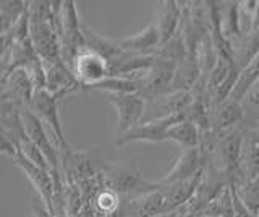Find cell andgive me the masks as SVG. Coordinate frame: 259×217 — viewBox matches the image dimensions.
Masks as SVG:
<instances>
[{"label":"cell","mask_w":259,"mask_h":217,"mask_svg":"<svg viewBox=\"0 0 259 217\" xmlns=\"http://www.w3.org/2000/svg\"><path fill=\"white\" fill-rule=\"evenodd\" d=\"M101 179L105 188H110L125 199L136 198L156 188V183L144 180L140 170L136 168H120L112 165H104L99 168Z\"/></svg>","instance_id":"1"},{"label":"cell","mask_w":259,"mask_h":217,"mask_svg":"<svg viewBox=\"0 0 259 217\" xmlns=\"http://www.w3.org/2000/svg\"><path fill=\"white\" fill-rule=\"evenodd\" d=\"M59 34L62 41V60L70 67L76 55L88 49L83 26L79 25V17L76 12V4L65 0L62 5V15L59 23Z\"/></svg>","instance_id":"2"},{"label":"cell","mask_w":259,"mask_h":217,"mask_svg":"<svg viewBox=\"0 0 259 217\" xmlns=\"http://www.w3.org/2000/svg\"><path fill=\"white\" fill-rule=\"evenodd\" d=\"M60 102H62V99L59 96L49 93L47 90H40V91H36L29 109L34 112V114L44 122V125L49 128V132H51L52 136L55 138L57 146H59V151L62 154V152L68 151L70 146H68L67 140H65L63 125L60 120V112H59Z\"/></svg>","instance_id":"3"},{"label":"cell","mask_w":259,"mask_h":217,"mask_svg":"<svg viewBox=\"0 0 259 217\" xmlns=\"http://www.w3.org/2000/svg\"><path fill=\"white\" fill-rule=\"evenodd\" d=\"M29 37L34 51L44 65H52L62 60V41L55 21L31 20Z\"/></svg>","instance_id":"4"},{"label":"cell","mask_w":259,"mask_h":217,"mask_svg":"<svg viewBox=\"0 0 259 217\" xmlns=\"http://www.w3.org/2000/svg\"><path fill=\"white\" fill-rule=\"evenodd\" d=\"M177 68H178V62L156 55L151 70L141 81L140 94L144 99L146 98H149V99L165 98V96H168L170 88H172L175 75H177Z\"/></svg>","instance_id":"5"},{"label":"cell","mask_w":259,"mask_h":217,"mask_svg":"<svg viewBox=\"0 0 259 217\" xmlns=\"http://www.w3.org/2000/svg\"><path fill=\"white\" fill-rule=\"evenodd\" d=\"M185 122L180 114H164L160 117L146 120L138 126L132 128L125 135L117 138V146H125L128 143H162L165 141V133L172 125Z\"/></svg>","instance_id":"6"},{"label":"cell","mask_w":259,"mask_h":217,"mask_svg":"<svg viewBox=\"0 0 259 217\" xmlns=\"http://www.w3.org/2000/svg\"><path fill=\"white\" fill-rule=\"evenodd\" d=\"M21 120L24 132H26L28 138L36 144V146L42 151V154L51 164L52 170H62V159H60V151L59 146H54L51 136H49V128L44 125L34 112L29 107L21 109Z\"/></svg>","instance_id":"7"},{"label":"cell","mask_w":259,"mask_h":217,"mask_svg":"<svg viewBox=\"0 0 259 217\" xmlns=\"http://www.w3.org/2000/svg\"><path fill=\"white\" fill-rule=\"evenodd\" d=\"M70 68L78 78V81L83 84L84 91L89 86H94L110 76L107 60L89 49L81 51L76 57L73 59Z\"/></svg>","instance_id":"8"},{"label":"cell","mask_w":259,"mask_h":217,"mask_svg":"<svg viewBox=\"0 0 259 217\" xmlns=\"http://www.w3.org/2000/svg\"><path fill=\"white\" fill-rule=\"evenodd\" d=\"M109 102L117 112V132L118 136L125 135L132 128L141 123L144 115L146 99L141 94H109Z\"/></svg>","instance_id":"9"},{"label":"cell","mask_w":259,"mask_h":217,"mask_svg":"<svg viewBox=\"0 0 259 217\" xmlns=\"http://www.w3.org/2000/svg\"><path fill=\"white\" fill-rule=\"evenodd\" d=\"M34 94H36V84L28 70L24 68L15 70L10 75L2 78L0 99L10 101L16 104V106H20L21 109H26L31 106Z\"/></svg>","instance_id":"10"},{"label":"cell","mask_w":259,"mask_h":217,"mask_svg":"<svg viewBox=\"0 0 259 217\" xmlns=\"http://www.w3.org/2000/svg\"><path fill=\"white\" fill-rule=\"evenodd\" d=\"M62 172L68 183H83L99 175V168L93 162L91 154L88 151L68 149L60 154Z\"/></svg>","instance_id":"11"},{"label":"cell","mask_w":259,"mask_h":217,"mask_svg":"<svg viewBox=\"0 0 259 217\" xmlns=\"http://www.w3.org/2000/svg\"><path fill=\"white\" fill-rule=\"evenodd\" d=\"M13 162L29 179L32 187L36 188L39 198L42 199V203L46 204V207L51 212H54V177H52V172L29 162L20 151H18V154L13 157Z\"/></svg>","instance_id":"12"},{"label":"cell","mask_w":259,"mask_h":217,"mask_svg":"<svg viewBox=\"0 0 259 217\" xmlns=\"http://www.w3.org/2000/svg\"><path fill=\"white\" fill-rule=\"evenodd\" d=\"M202 170H204V160H202L199 148L185 149L180 152V156L175 160L174 167L170 168L160 180H157V185L165 187V185L191 180L194 177H198L199 173H202Z\"/></svg>","instance_id":"13"},{"label":"cell","mask_w":259,"mask_h":217,"mask_svg":"<svg viewBox=\"0 0 259 217\" xmlns=\"http://www.w3.org/2000/svg\"><path fill=\"white\" fill-rule=\"evenodd\" d=\"M46 67V90L60 99L67 98L68 94H75L83 90V84L78 81V78L71 71L67 63L59 62Z\"/></svg>","instance_id":"14"},{"label":"cell","mask_w":259,"mask_h":217,"mask_svg":"<svg viewBox=\"0 0 259 217\" xmlns=\"http://www.w3.org/2000/svg\"><path fill=\"white\" fill-rule=\"evenodd\" d=\"M243 118H245V107H243V102L229 98L227 101L212 107L210 126H212L214 133L225 135V133L235 130V128H238V123Z\"/></svg>","instance_id":"15"},{"label":"cell","mask_w":259,"mask_h":217,"mask_svg":"<svg viewBox=\"0 0 259 217\" xmlns=\"http://www.w3.org/2000/svg\"><path fill=\"white\" fill-rule=\"evenodd\" d=\"M183 18V4L174 2V0H165L156 7V26L160 34V46L168 42L182 25Z\"/></svg>","instance_id":"16"},{"label":"cell","mask_w":259,"mask_h":217,"mask_svg":"<svg viewBox=\"0 0 259 217\" xmlns=\"http://www.w3.org/2000/svg\"><path fill=\"white\" fill-rule=\"evenodd\" d=\"M83 34H84V41H86L88 49L99 54L102 59L107 60L109 68L115 65V63H118L126 55V52L120 47L118 39L105 37L89 26H83Z\"/></svg>","instance_id":"17"},{"label":"cell","mask_w":259,"mask_h":217,"mask_svg":"<svg viewBox=\"0 0 259 217\" xmlns=\"http://www.w3.org/2000/svg\"><path fill=\"white\" fill-rule=\"evenodd\" d=\"M118 42L125 52L140 54V55H154L160 47V34L156 23H149L140 33L118 39Z\"/></svg>","instance_id":"18"},{"label":"cell","mask_w":259,"mask_h":217,"mask_svg":"<svg viewBox=\"0 0 259 217\" xmlns=\"http://www.w3.org/2000/svg\"><path fill=\"white\" fill-rule=\"evenodd\" d=\"M165 141H174L175 144L185 149H194L199 148V141H201V130L193 125L191 122H180L172 125L165 133Z\"/></svg>","instance_id":"19"},{"label":"cell","mask_w":259,"mask_h":217,"mask_svg":"<svg viewBox=\"0 0 259 217\" xmlns=\"http://www.w3.org/2000/svg\"><path fill=\"white\" fill-rule=\"evenodd\" d=\"M241 168L248 182L259 179V136L253 132L245 133V152H243Z\"/></svg>","instance_id":"20"},{"label":"cell","mask_w":259,"mask_h":217,"mask_svg":"<svg viewBox=\"0 0 259 217\" xmlns=\"http://www.w3.org/2000/svg\"><path fill=\"white\" fill-rule=\"evenodd\" d=\"M86 91H105L107 94H140L141 91V83L135 81V79L128 78H117V76H109L104 81L97 83L94 86H89Z\"/></svg>","instance_id":"21"},{"label":"cell","mask_w":259,"mask_h":217,"mask_svg":"<svg viewBox=\"0 0 259 217\" xmlns=\"http://www.w3.org/2000/svg\"><path fill=\"white\" fill-rule=\"evenodd\" d=\"M259 81V54L251 60L248 65L243 68L241 75L238 78V83L235 86L230 98L237 101H245L248 93L253 90V86Z\"/></svg>","instance_id":"22"},{"label":"cell","mask_w":259,"mask_h":217,"mask_svg":"<svg viewBox=\"0 0 259 217\" xmlns=\"http://www.w3.org/2000/svg\"><path fill=\"white\" fill-rule=\"evenodd\" d=\"M28 7H29V2L2 0V2H0V31L7 33V31L28 12Z\"/></svg>","instance_id":"23"},{"label":"cell","mask_w":259,"mask_h":217,"mask_svg":"<svg viewBox=\"0 0 259 217\" xmlns=\"http://www.w3.org/2000/svg\"><path fill=\"white\" fill-rule=\"evenodd\" d=\"M204 214L215 215V217H235V207H233V195L232 187L227 185L224 191L219 196H215L207 204Z\"/></svg>","instance_id":"24"},{"label":"cell","mask_w":259,"mask_h":217,"mask_svg":"<svg viewBox=\"0 0 259 217\" xmlns=\"http://www.w3.org/2000/svg\"><path fill=\"white\" fill-rule=\"evenodd\" d=\"M257 54H259V28L256 31H253V33H249L245 39H243V42L238 46V49H237L235 60H237V63L241 68H245Z\"/></svg>","instance_id":"25"},{"label":"cell","mask_w":259,"mask_h":217,"mask_svg":"<svg viewBox=\"0 0 259 217\" xmlns=\"http://www.w3.org/2000/svg\"><path fill=\"white\" fill-rule=\"evenodd\" d=\"M235 190H237L243 204H245L254 215H257L259 214V179L253 182H248V180L241 182L238 185H235Z\"/></svg>","instance_id":"26"},{"label":"cell","mask_w":259,"mask_h":217,"mask_svg":"<svg viewBox=\"0 0 259 217\" xmlns=\"http://www.w3.org/2000/svg\"><path fill=\"white\" fill-rule=\"evenodd\" d=\"M31 211H32V215H34V217H57L54 212H51L46 207V204L42 203V199H40V198H34V199H32Z\"/></svg>","instance_id":"27"},{"label":"cell","mask_w":259,"mask_h":217,"mask_svg":"<svg viewBox=\"0 0 259 217\" xmlns=\"http://www.w3.org/2000/svg\"><path fill=\"white\" fill-rule=\"evenodd\" d=\"M156 217H188L182 209H177V211H172V212H167V214H160V215H156Z\"/></svg>","instance_id":"28"},{"label":"cell","mask_w":259,"mask_h":217,"mask_svg":"<svg viewBox=\"0 0 259 217\" xmlns=\"http://www.w3.org/2000/svg\"><path fill=\"white\" fill-rule=\"evenodd\" d=\"M198 217H215V215H207V214H201V215H198Z\"/></svg>","instance_id":"29"}]
</instances>
